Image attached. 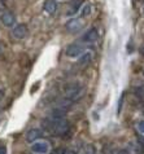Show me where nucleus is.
Masks as SVG:
<instances>
[{
  "mask_svg": "<svg viewBox=\"0 0 144 154\" xmlns=\"http://www.w3.org/2000/svg\"><path fill=\"white\" fill-rule=\"evenodd\" d=\"M0 154H7V149L3 145H0Z\"/></svg>",
  "mask_w": 144,
  "mask_h": 154,
  "instance_id": "obj_16",
  "label": "nucleus"
},
{
  "mask_svg": "<svg viewBox=\"0 0 144 154\" xmlns=\"http://www.w3.org/2000/svg\"><path fill=\"white\" fill-rule=\"evenodd\" d=\"M143 76H144V69H143Z\"/></svg>",
  "mask_w": 144,
  "mask_h": 154,
  "instance_id": "obj_20",
  "label": "nucleus"
},
{
  "mask_svg": "<svg viewBox=\"0 0 144 154\" xmlns=\"http://www.w3.org/2000/svg\"><path fill=\"white\" fill-rule=\"evenodd\" d=\"M0 12H5V3L0 0Z\"/></svg>",
  "mask_w": 144,
  "mask_h": 154,
  "instance_id": "obj_14",
  "label": "nucleus"
},
{
  "mask_svg": "<svg viewBox=\"0 0 144 154\" xmlns=\"http://www.w3.org/2000/svg\"><path fill=\"white\" fill-rule=\"evenodd\" d=\"M42 126L47 132L55 136H65L70 130V123L65 118H47L42 122Z\"/></svg>",
  "mask_w": 144,
  "mask_h": 154,
  "instance_id": "obj_1",
  "label": "nucleus"
},
{
  "mask_svg": "<svg viewBox=\"0 0 144 154\" xmlns=\"http://www.w3.org/2000/svg\"><path fill=\"white\" fill-rule=\"evenodd\" d=\"M65 27H66V30L69 32L75 34V32H79L80 30L84 27V22H83L82 18H70L66 22Z\"/></svg>",
  "mask_w": 144,
  "mask_h": 154,
  "instance_id": "obj_5",
  "label": "nucleus"
},
{
  "mask_svg": "<svg viewBox=\"0 0 144 154\" xmlns=\"http://www.w3.org/2000/svg\"><path fill=\"white\" fill-rule=\"evenodd\" d=\"M49 149H51L49 143L48 141H44V140H38L35 143H33L30 146V150L34 154H48Z\"/></svg>",
  "mask_w": 144,
  "mask_h": 154,
  "instance_id": "obj_4",
  "label": "nucleus"
},
{
  "mask_svg": "<svg viewBox=\"0 0 144 154\" xmlns=\"http://www.w3.org/2000/svg\"><path fill=\"white\" fill-rule=\"evenodd\" d=\"M91 61H92V53L91 52H84L78 60V65L79 66H87L88 63H91Z\"/></svg>",
  "mask_w": 144,
  "mask_h": 154,
  "instance_id": "obj_11",
  "label": "nucleus"
},
{
  "mask_svg": "<svg viewBox=\"0 0 144 154\" xmlns=\"http://www.w3.org/2000/svg\"><path fill=\"white\" fill-rule=\"evenodd\" d=\"M82 92H83V88L79 82L67 83L65 85V98L69 100L70 102H73L77 100V98H79L82 96Z\"/></svg>",
  "mask_w": 144,
  "mask_h": 154,
  "instance_id": "obj_2",
  "label": "nucleus"
},
{
  "mask_svg": "<svg viewBox=\"0 0 144 154\" xmlns=\"http://www.w3.org/2000/svg\"><path fill=\"white\" fill-rule=\"evenodd\" d=\"M43 136V131L40 130V128H30L26 135H25V139H26L27 143H35V141L40 140V137Z\"/></svg>",
  "mask_w": 144,
  "mask_h": 154,
  "instance_id": "obj_9",
  "label": "nucleus"
},
{
  "mask_svg": "<svg viewBox=\"0 0 144 154\" xmlns=\"http://www.w3.org/2000/svg\"><path fill=\"white\" fill-rule=\"evenodd\" d=\"M27 32H29V29L25 23H18L12 29V35H13V38H16V39H18V40L25 39V38L27 36Z\"/></svg>",
  "mask_w": 144,
  "mask_h": 154,
  "instance_id": "obj_6",
  "label": "nucleus"
},
{
  "mask_svg": "<svg viewBox=\"0 0 144 154\" xmlns=\"http://www.w3.org/2000/svg\"><path fill=\"white\" fill-rule=\"evenodd\" d=\"M97 38H99L97 30L95 27H91L83 34L82 38H80V40H82L83 43H87V44H91V43H95L97 40Z\"/></svg>",
  "mask_w": 144,
  "mask_h": 154,
  "instance_id": "obj_8",
  "label": "nucleus"
},
{
  "mask_svg": "<svg viewBox=\"0 0 144 154\" xmlns=\"http://www.w3.org/2000/svg\"><path fill=\"white\" fill-rule=\"evenodd\" d=\"M4 96H5V91H4V89H0V101L4 98Z\"/></svg>",
  "mask_w": 144,
  "mask_h": 154,
  "instance_id": "obj_17",
  "label": "nucleus"
},
{
  "mask_svg": "<svg viewBox=\"0 0 144 154\" xmlns=\"http://www.w3.org/2000/svg\"><path fill=\"white\" fill-rule=\"evenodd\" d=\"M3 53V48H2V45H0V54Z\"/></svg>",
  "mask_w": 144,
  "mask_h": 154,
  "instance_id": "obj_19",
  "label": "nucleus"
},
{
  "mask_svg": "<svg viewBox=\"0 0 144 154\" xmlns=\"http://www.w3.org/2000/svg\"><path fill=\"white\" fill-rule=\"evenodd\" d=\"M0 21H2L5 27H14L16 26V17L9 11L3 12L2 16H0Z\"/></svg>",
  "mask_w": 144,
  "mask_h": 154,
  "instance_id": "obj_7",
  "label": "nucleus"
},
{
  "mask_svg": "<svg viewBox=\"0 0 144 154\" xmlns=\"http://www.w3.org/2000/svg\"><path fill=\"white\" fill-rule=\"evenodd\" d=\"M84 52H86V51H84V47L82 44H78V43H73V44L67 45L66 51H65L66 56L69 58H78V57L82 56Z\"/></svg>",
  "mask_w": 144,
  "mask_h": 154,
  "instance_id": "obj_3",
  "label": "nucleus"
},
{
  "mask_svg": "<svg viewBox=\"0 0 144 154\" xmlns=\"http://www.w3.org/2000/svg\"><path fill=\"white\" fill-rule=\"evenodd\" d=\"M139 52H140V54H143V56H144V43L140 47H139Z\"/></svg>",
  "mask_w": 144,
  "mask_h": 154,
  "instance_id": "obj_18",
  "label": "nucleus"
},
{
  "mask_svg": "<svg viewBox=\"0 0 144 154\" xmlns=\"http://www.w3.org/2000/svg\"><path fill=\"white\" fill-rule=\"evenodd\" d=\"M136 127H138V131L140 132L142 135H144V119H142L140 122H138V126Z\"/></svg>",
  "mask_w": 144,
  "mask_h": 154,
  "instance_id": "obj_13",
  "label": "nucleus"
},
{
  "mask_svg": "<svg viewBox=\"0 0 144 154\" xmlns=\"http://www.w3.org/2000/svg\"><path fill=\"white\" fill-rule=\"evenodd\" d=\"M64 154H77V152L73 150V149H66Z\"/></svg>",
  "mask_w": 144,
  "mask_h": 154,
  "instance_id": "obj_15",
  "label": "nucleus"
},
{
  "mask_svg": "<svg viewBox=\"0 0 144 154\" xmlns=\"http://www.w3.org/2000/svg\"><path fill=\"white\" fill-rule=\"evenodd\" d=\"M43 9L47 14H55V12L57 9V3L56 0H45L44 2V5H43Z\"/></svg>",
  "mask_w": 144,
  "mask_h": 154,
  "instance_id": "obj_10",
  "label": "nucleus"
},
{
  "mask_svg": "<svg viewBox=\"0 0 144 154\" xmlns=\"http://www.w3.org/2000/svg\"><path fill=\"white\" fill-rule=\"evenodd\" d=\"M91 12H92L91 4H86V5H83L82 9H80V16L82 17H88L91 14Z\"/></svg>",
  "mask_w": 144,
  "mask_h": 154,
  "instance_id": "obj_12",
  "label": "nucleus"
}]
</instances>
